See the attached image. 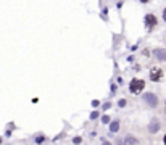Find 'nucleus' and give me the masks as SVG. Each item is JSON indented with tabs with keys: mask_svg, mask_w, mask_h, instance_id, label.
<instances>
[{
	"mask_svg": "<svg viewBox=\"0 0 166 145\" xmlns=\"http://www.w3.org/2000/svg\"><path fill=\"white\" fill-rule=\"evenodd\" d=\"M124 145H139V140H137L134 135H126Z\"/></svg>",
	"mask_w": 166,
	"mask_h": 145,
	"instance_id": "nucleus-7",
	"label": "nucleus"
},
{
	"mask_svg": "<svg viewBox=\"0 0 166 145\" xmlns=\"http://www.w3.org/2000/svg\"><path fill=\"white\" fill-rule=\"evenodd\" d=\"M102 123H103V124H108V123H110V116H106V115H105L103 118H102Z\"/></svg>",
	"mask_w": 166,
	"mask_h": 145,
	"instance_id": "nucleus-10",
	"label": "nucleus"
},
{
	"mask_svg": "<svg viewBox=\"0 0 166 145\" xmlns=\"http://www.w3.org/2000/svg\"><path fill=\"white\" fill-rule=\"evenodd\" d=\"M92 107H98V100H94L92 102Z\"/></svg>",
	"mask_w": 166,
	"mask_h": 145,
	"instance_id": "nucleus-15",
	"label": "nucleus"
},
{
	"mask_svg": "<svg viewBox=\"0 0 166 145\" xmlns=\"http://www.w3.org/2000/svg\"><path fill=\"white\" fill-rule=\"evenodd\" d=\"M145 26H147L148 31L156 26V16L155 15H147V16H145Z\"/></svg>",
	"mask_w": 166,
	"mask_h": 145,
	"instance_id": "nucleus-4",
	"label": "nucleus"
},
{
	"mask_svg": "<svg viewBox=\"0 0 166 145\" xmlns=\"http://www.w3.org/2000/svg\"><path fill=\"white\" fill-rule=\"evenodd\" d=\"M163 140H165V145H166V135H165V139H163Z\"/></svg>",
	"mask_w": 166,
	"mask_h": 145,
	"instance_id": "nucleus-18",
	"label": "nucleus"
},
{
	"mask_svg": "<svg viewBox=\"0 0 166 145\" xmlns=\"http://www.w3.org/2000/svg\"><path fill=\"white\" fill-rule=\"evenodd\" d=\"M102 145H111V144H110V142H106V140H105V142L102 144Z\"/></svg>",
	"mask_w": 166,
	"mask_h": 145,
	"instance_id": "nucleus-17",
	"label": "nucleus"
},
{
	"mask_svg": "<svg viewBox=\"0 0 166 145\" xmlns=\"http://www.w3.org/2000/svg\"><path fill=\"white\" fill-rule=\"evenodd\" d=\"M98 118V111H92L90 113V119H97Z\"/></svg>",
	"mask_w": 166,
	"mask_h": 145,
	"instance_id": "nucleus-9",
	"label": "nucleus"
},
{
	"mask_svg": "<svg viewBox=\"0 0 166 145\" xmlns=\"http://www.w3.org/2000/svg\"><path fill=\"white\" fill-rule=\"evenodd\" d=\"M42 140H44V135H37V137H35V142H37V144H41Z\"/></svg>",
	"mask_w": 166,
	"mask_h": 145,
	"instance_id": "nucleus-11",
	"label": "nucleus"
},
{
	"mask_svg": "<svg viewBox=\"0 0 166 145\" xmlns=\"http://www.w3.org/2000/svg\"><path fill=\"white\" fill-rule=\"evenodd\" d=\"M161 77H163L161 68H152V71H150V79L152 81H161Z\"/></svg>",
	"mask_w": 166,
	"mask_h": 145,
	"instance_id": "nucleus-3",
	"label": "nucleus"
},
{
	"mask_svg": "<svg viewBox=\"0 0 166 145\" xmlns=\"http://www.w3.org/2000/svg\"><path fill=\"white\" fill-rule=\"evenodd\" d=\"M145 87V81L144 79H132L131 81V85H129V91H131L132 93H139L144 91Z\"/></svg>",
	"mask_w": 166,
	"mask_h": 145,
	"instance_id": "nucleus-1",
	"label": "nucleus"
},
{
	"mask_svg": "<svg viewBox=\"0 0 166 145\" xmlns=\"http://www.w3.org/2000/svg\"><path fill=\"white\" fill-rule=\"evenodd\" d=\"M118 105H120V107L122 108V107H124V105H126V100H120V102H118Z\"/></svg>",
	"mask_w": 166,
	"mask_h": 145,
	"instance_id": "nucleus-13",
	"label": "nucleus"
},
{
	"mask_svg": "<svg viewBox=\"0 0 166 145\" xmlns=\"http://www.w3.org/2000/svg\"><path fill=\"white\" fill-rule=\"evenodd\" d=\"M110 107H111V103H105V105H103V110H108Z\"/></svg>",
	"mask_w": 166,
	"mask_h": 145,
	"instance_id": "nucleus-14",
	"label": "nucleus"
},
{
	"mask_svg": "<svg viewBox=\"0 0 166 145\" xmlns=\"http://www.w3.org/2000/svg\"><path fill=\"white\" fill-rule=\"evenodd\" d=\"M118 129H120V123H118V121H113V123L110 124V131H111V132H118Z\"/></svg>",
	"mask_w": 166,
	"mask_h": 145,
	"instance_id": "nucleus-8",
	"label": "nucleus"
},
{
	"mask_svg": "<svg viewBox=\"0 0 166 145\" xmlns=\"http://www.w3.org/2000/svg\"><path fill=\"white\" fill-rule=\"evenodd\" d=\"M163 19L166 21V8H165V11H163Z\"/></svg>",
	"mask_w": 166,
	"mask_h": 145,
	"instance_id": "nucleus-16",
	"label": "nucleus"
},
{
	"mask_svg": "<svg viewBox=\"0 0 166 145\" xmlns=\"http://www.w3.org/2000/svg\"><path fill=\"white\" fill-rule=\"evenodd\" d=\"M81 140H82L81 137H74V139H73V142H74V144H81Z\"/></svg>",
	"mask_w": 166,
	"mask_h": 145,
	"instance_id": "nucleus-12",
	"label": "nucleus"
},
{
	"mask_svg": "<svg viewBox=\"0 0 166 145\" xmlns=\"http://www.w3.org/2000/svg\"><path fill=\"white\" fill-rule=\"evenodd\" d=\"M144 100H145V103H147V105H150V107H156V105H158L156 95H155V93H152V92L145 93V95H144Z\"/></svg>",
	"mask_w": 166,
	"mask_h": 145,
	"instance_id": "nucleus-2",
	"label": "nucleus"
},
{
	"mask_svg": "<svg viewBox=\"0 0 166 145\" xmlns=\"http://www.w3.org/2000/svg\"><path fill=\"white\" fill-rule=\"evenodd\" d=\"M148 131L152 132V134H155V132L160 131V121H158L156 118L152 119V123H150V126H148Z\"/></svg>",
	"mask_w": 166,
	"mask_h": 145,
	"instance_id": "nucleus-5",
	"label": "nucleus"
},
{
	"mask_svg": "<svg viewBox=\"0 0 166 145\" xmlns=\"http://www.w3.org/2000/svg\"><path fill=\"white\" fill-rule=\"evenodd\" d=\"M153 55H155V57H156L160 61H165V60H166V50H163V49L153 50Z\"/></svg>",
	"mask_w": 166,
	"mask_h": 145,
	"instance_id": "nucleus-6",
	"label": "nucleus"
},
{
	"mask_svg": "<svg viewBox=\"0 0 166 145\" xmlns=\"http://www.w3.org/2000/svg\"><path fill=\"white\" fill-rule=\"evenodd\" d=\"M0 144H2V137H0Z\"/></svg>",
	"mask_w": 166,
	"mask_h": 145,
	"instance_id": "nucleus-19",
	"label": "nucleus"
}]
</instances>
